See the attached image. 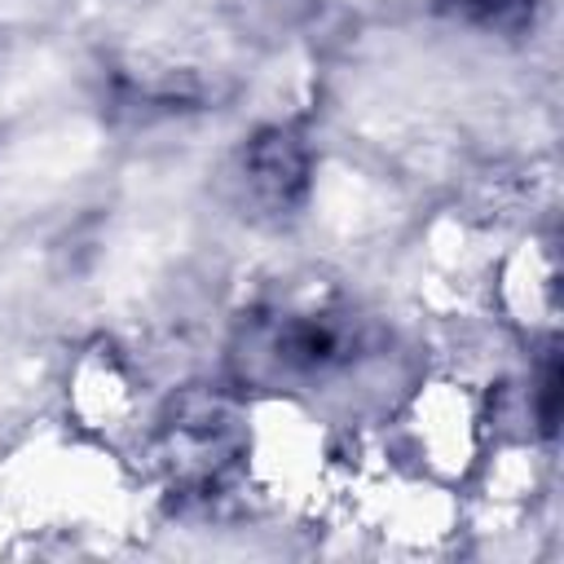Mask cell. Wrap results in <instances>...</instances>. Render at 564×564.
<instances>
[{"label":"cell","mask_w":564,"mask_h":564,"mask_svg":"<svg viewBox=\"0 0 564 564\" xmlns=\"http://www.w3.org/2000/svg\"><path fill=\"white\" fill-rule=\"evenodd\" d=\"M247 348L269 379L322 383L352 366L361 348V326L339 308H282L251 326Z\"/></svg>","instance_id":"cell-1"},{"label":"cell","mask_w":564,"mask_h":564,"mask_svg":"<svg viewBox=\"0 0 564 564\" xmlns=\"http://www.w3.org/2000/svg\"><path fill=\"white\" fill-rule=\"evenodd\" d=\"M242 454L238 410L216 392H185L163 423V458L181 485H216Z\"/></svg>","instance_id":"cell-2"},{"label":"cell","mask_w":564,"mask_h":564,"mask_svg":"<svg viewBox=\"0 0 564 564\" xmlns=\"http://www.w3.org/2000/svg\"><path fill=\"white\" fill-rule=\"evenodd\" d=\"M242 181L264 216H295L313 189V150L300 128L273 123L242 145Z\"/></svg>","instance_id":"cell-3"},{"label":"cell","mask_w":564,"mask_h":564,"mask_svg":"<svg viewBox=\"0 0 564 564\" xmlns=\"http://www.w3.org/2000/svg\"><path fill=\"white\" fill-rule=\"evenodd\" d=\"M467 26L494 31V35H520L538 18V0H445Z\"/></svg>","instance_id":"cell-4"},{"label":"cell","mask_w":564,"mask_h":564,"mask_svg":"<svg viewBox=\"0 0 564 564\" xmlns=\"http://www.w3.org/2000/svg\"><path fill=\"white\" fill-rule=\"evenodd\" d=\"M555 419H560V357L551 352L538 375V423L546 436H555Z\"/></svg>","instance_id":"cell-5"}]
</instances>
